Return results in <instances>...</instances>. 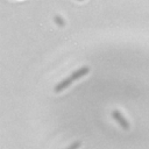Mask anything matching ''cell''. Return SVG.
<instances>
[{
  "mask_svg": "<svg viewBox=\"0 0 149 149\" xmlns=\"http://www.w3.org/2000/svg\"><path fill=\"white\" fill-rule=\"evenodd\" d=\"M112 116L114 118V120L121 126V128H123V129H129V122L127 121V119L122 115V113L120 112V111H118V109H114V111H112Z\"/></svg>",
  "mask_w": 149,
  "mask_h": 149,
  "instance_id": "1",
  "label": "cell"
},
{
  "mask_svg": "<svg viewBox=\"0 0 149 149\" xmlns=\"http://www.w3.org/2000/svg\"><path fill=\"white\" fill-rule=\"evenodd\" d=\"M72 81H73V80H72L71 77H66V78L62 79L61 81H58V83L54 86V91H55L56 93H59V92H62L64 88H66L68 86H70V84H71Z\"/></svg>",
  "mask_w": 149,
  "mask_h": 149,
  "instance_id": "2",
  "label": "cell"
},
{
  "mask_svg": "<svg viewBox=\"0 0 149 149\" xmlns=\"http://www.w3.org/2000/svg\"><path fill=\"white\" fill-rule=\"evenodd\" d=\"M88 71H90V68H88V66H81V68L77 69L76 71H73L70 77L72 78V80H76V79H79V78H81L83 76L87 74Z\"/></svg>",
  "mask_w": 149,
  "mask_h": 149,
  "instance_id": "3",
  "label": "cell"
},
{
  "mask_svg": "<svg viewBox=\"0 0 149 149\" xmlns=\"http://www.w3.org/2000/svg\"><path fill=\"white\" fill-rule=\"evenodd\" d=\"M54 21H55L58 26H61V27H63V26L65 24V21H64V19H63L61 15H55V16H54Z\"/></svg>",
  "mask_w": 149,
  "mask_h": 149,
  "instance_id": "4",
  "label": "cell"
},
{
  "mask_svg": "<svg viewBox=\"0 0 149 149\" xmlns=\"http://www.w3.org/2000/svg\"><path fill=\"white\" fill-rule=\"evenodd\" d=\"M80 146H81V141H74V142H72L69 147H66L65 149H78Z\"/></svg>",
  "mask_w": 149,
  "mask_h": 149,
  "instance_id": "5",
  "label": "cell"
}]
</instances>
